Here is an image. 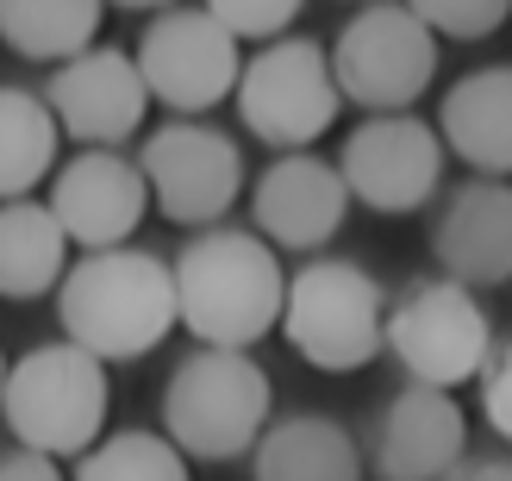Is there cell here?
Segmentation results:
<instances>
[{
    "mask_svg": "<svg viewBox=\"0 0 512 481\" xmlns=\"http://www.w3.org/2000/svg\"><path fill=\"white\" fill-rule=\"evenodd\" d=\"M0 481H69V475H63V463L38 457V450L7 444V450H0Z\"/></svg>",
    "mask_w": 512,
    "mask_h": 481,
    "instance_id": "obj_26",
    "label": "cell"
},
{
    "mask_svg": "<svg viewBox=\"0 0 512 481\" xmlns=\"http://www.w3.org/2000/svg\"><path fill=\"white\" fill-rule=\"evenodd\" d=\"M238 44H275L294 32V19L306 13V0H200Z\"/></svg>",
    "mask_w": 512,
    "mask_h": 481,
    "instance_id": "obj_23",
    "label": "cell"
},
{
    "mask_svg": "<svg viewBox=\"0 0 512 481\" xmlns=\"http://www.w3.org/2000/svg\"><path fill=\"white\" fill-rule=\"evenodd\" d=\"M69 275V232L44 200L0 207V300H44Z\"/></svg>",
    "mask_w": 512,
    "mask_h": 481,
    "instance_id": "obj_20",
    "label": "cell"
},
{
    "mask_svg": "<svg viewBox=\"0 0 512 481\" xmlns=\"http://www.w3.org/2000/svg\"><path fill=\"white\" fill-rule=\"evenodd\" d=\"M7 375H13V357L0 350V400H7Z\"/></svg>",
    "mask_w": 512,
    "mask_h": 481,
    "instance_id": "obj_29",
    "label": "cell"
},
{
    "mask_svg": "<svg viewBox=\"0 0 512 481\" xmlns=\"http://www.w3.org/2000/svg\"><path fill=\"white\" fill-rule=\"evenodd\" d=\"M107 413H113L107 363L69 338L25 350L7 375V400H0V425L13 432V444L38 450L50 463H82L107 438Z\"/></svg>",
    "mask_w": 512,
    "mask_h": 481,
    "instance_id": "obj_4",
    "label": "cell"
},
{
    "mask_svg": "<svg viewBox=\"0 0 512 481\" xmlns=\"http://www.w3.org/2000/svg\"><path fill=\"white\" fill-rule=\"evenodd\" d=\"M107 0H0V44L25 63H69L100 44Z\"/></svg>",
    "mask_w": 512,
    "mask_h": 481,
    "instance_id": "obj_21",
    "label": "cell"
},
{
    "mask_svg": "<svg viewBox=\"0 0 512 481\" xmlns=\"http://www.w3.org/2000/svg\"><path fill=\"white\" fill-rule=\"evenodd\" d=\"M494 319L481 294L450 282V275H425L406 282L388 300V357L406 369V382L456 394L463 382H481L494 357Z\"/></svg>",
    "mask_w": 512,
    "mask_h": 481,
    "instance_id": "obj_6",
    "label": "cell"
},
{
    "mask_svg": "<svg viewBox=\"0 0 512 481\" xmlns=\"http://www.w3.org/2000/svg\"><path fill=\"white\" fill-rule=\"evenodd\" d=\"M163 425L157 432L182 450L188 463H238L250 457L269 432L275 413V382L250 350H188L169 369L157 394Z\"/></svg>",
    "mask_w": 512,
    "mask_h": 481,
    "instance_id": "obj_3",
    "label": "cell"
},
{
    "mask_svg": "<svg viewBox=\"0 0 512 481\" xmlns=\"http://www.w3.org/2000/svg\"><path fill=\"white\" fill-rule=\"evenodd\" d=\"M169 269H175L182 332L200 350H256L269 332H281L288 269H281V250L269 238H256L250 225L188 232Z\"/></svg>",
    "mask_w": 512,
    "mask_h": 481,
    "instance_id": "obj_1",
    "label": "cell"
},
{
    "mask_svg": "<svg viewBox=\"0 0 512 481\" xmlns=\"http://www.w3.org/2000/svg\"><path fill=\"white\" fill-rule=\"evenodd\" d=\"M350 207L356 200L338 175V157L325 163L313 150L275 157L250 182V232L269 238L275 250H294V257H319V250L344 232Z\"/></svg>",
    "mask_w": 512,
    "mask_h": 481,
    "instance_id": "obj_14",
    "label": "cell"
},
{
    "mask_svg": "<svg viewBox=\"0 0 512 481\" xmlns=\"http://www.w3.org/2000/svg\"><path fill=\"white\" fill-rule=\"evenodd\" d=\"M238 119L250 138H263L269 150L294 157V150H313L344 113L338 75H331V44L319 38H275L256 44V57H244L238 75Z\"/></svg>",
    "mask_w": 512,
    "mask_h": 481,
    "instance_id": "obj_7",
    "label": "cell"
},
{
    "mask_svg": "<svg viewBox=\"0 0 512 481\" xmlns=\"http://www.w3.org/2000/svg\"><path fill=\"white\" fill-rule=\"evenodd\" d=\"M438 138L456 163H469V175L512 182V63H481L463 82H450Z\"/></svg>",
    "mask_w": 512,
    "mask_h": 481,
    "instance_id": "obj_17",
    "label": "cell"
},
{
    "mask_svg": "<svg viewBox=\"0 0 512 481\" xmlns=\"http://www.w3.org/2000/svg\"><path fill=\"white\" fill-rule=\"evenodd\" d=\"M331 75H338L344 107L406 113L438 82V32L406 0H369L331 38Z\"/></svg>",
    "mask_w": 512,
    "mask_h": 481,
    "instance_id": "obj_8",
    "label": "cell"
},
{
    "mask_svg": "<svg viewBox=\"0 0 512 481\" xmlns=\"http://www.w3.org/2000/svg\"><path fill=\"white\" fill-rule=\"evenodd\" d=\"M107 7H119V13H169V7H182V0H107Z\"/></svg>",
    "mask_w": 512,
    "mask_h": 481,
    "instance_id": "obj_28",
    "label": "cell"
},
{
    "mask_svg": "<svg viewBox=\"0 0 512 481\" xmlns=\"http://www.w3.org/2000/svg\"><path fill=\"white\" fill-rule=\"evenodd\" d=\"M363 457L381 481H444L469 457V413L444 388L406 382L400 394L381 400Z\"/></svg>",
    "mask_w": 512,
    "mask_h": 481,
    "instance_id": "obj_15",
    "label": "cell"
},
{
    "mask_svg": "<svg viewBox=\"0 0 512 481\" xmlns=\"http://www.w3.org/2000/svg\"><path fill=\"white\" fill-rule=\"evenodd\" d=\"M363 7H369V0H363Z\"/></svg>",
    "mask_w": 512,
    "mask_h": 481,
    "instance_id": "obj_30",
    "label": "cell"
},
{
    "mask_svg": "<svg viewBox=\"0 0 512 481\" xmlns=\"http://www.w3.org/2000/svg\"><path fill=\"white\" fill-rule=\"evenodd\" d=\"M406 7L438 38H456V44H481L512 19V0H406Z\"/></svg>",
    "mask_w": 512,
    "mask_h": 481,
    "instance_id": "obj_24",
    "label": "cell"
},
{
    "mask_svg": "<svg viewBox=\"0 0 512 481\" xmlns=\"http://www.w3.org/2000/svg\"><path fill=\"white\" fill-rule=\"evenodd\" d=\"M388 288L356 257H313L288 275V307H281V338L319 375L369 369L388 350Z\"/></svg>",
    "mask_w": 512,
    "mask_h": 481,
    "instance_id": "obj_5",
    "label": "cell"
},
{
    "mask_svg": "<svg viewBox=\"0 0 512 481\" xmlns=\"http://www.w3.org/2000/svg\"><path fill=\"white\" fill-rule=\"evenodd\" d=\"M57 325H63L69 344H82L88 357H100L107 369L163 350L169 332L182 325L169 257H157V250H144V244L75 257L63 288H57Z\"/></svg>",
    "mask_w": 512,
    "mask_h": 481,
    "instance_id": "obj_2",
    "label": "cell"
},
{
    "mask_svg": "<svg viewBox=\"0 0 512 481\" xmlns=\"http://www.w3.org/2000/svg\"><path fill=\"white\" fill-rule=\"evenodd\" d=\"M44 207L57 213V225L69 232V244L82 250V257L132 244L144 213H157L138 157H125V150H75V157L57 163V175H50Z\"/></svg>",
    "mask_w": 512,
    "mask_h": 481,
    "instance_id": "obj_13",
    "label": "cell"
},
{
    "mask_svg": "<svg viewBox=\"0 0 512 481\" xmlns=\"http://www.w3.org/2000/svg\"><path fill=\"white\" fill-rule=\"evenodd\" d=\"M444 481H512V463L506 457H463Z\"/></svg>",
    "mask_w": 512,
    "mask_h": 481,
    "instance_id": "obj_27",
    "label": "cell"
},
{
    "mask_svg": "<svg viewBox=\"0 0 512 481\" xmlns=\"http://www.w3.org/2000/svg\"><path fill=\"white\" fill-rule=\"evenodd\" d=\"M444 163L450 150L438 125H425L419 113H369L338 150V175L350 200L381 219L425 213L444 194Z\"/></svg>",
    "mask_w": 512,
    "mask_h": 481,
    "instance_id": "obj_11",
    "label": "cell"
},
{
    "mask_svg": "<svg viewBox=\"0 0 512 481\" xmlns=\"http://www.w3.org/2000/svg\"><path fill=\"white\" fill-rule=\"evenodd\" d=\"M481 413H488V425L512 444V338H500L494 344V357H488V369H481Z\"/></svg>",
    "mask_w": 512,
    "mask_h": 481,
    "instance_id": "obj_25",
    "label": "cell"
},
{
    "mask_svg": "<svg viewBox=\"0 0 512 481\" xmlns=\"http://www.w3.org/2000/svg\"><path fill=\"white\" fill-rule=\"evenodd\" d=\"M63 163V125L50 113L44 88L0 82V207L32 200V188H50Z\"/></svg>",
    "mask_w": 512,
    "mask_h": 481,
    "instance_id": "obj_19",
    "label": "cell"
},
{
    "mask_svg": "<svg viewBox=\"0 0 512 481\" xmlns=\"http://www.w3.org/2000/svg\"><path fill=\"white\" fill-rule=\"evenodd\" d=\"M69 481H194V463L163 432H150V425H125V432L100 438L88 457L75 463Z\"/></svg>",
    "mask_w": 512,
    "mask_h": 481,
    "instance_id": "obj_22",
    "label": "cell"
},
{
    "mask_svg": "<svg viewBox=\"0 0 512 481\" xmlns=\"http://www.w3.org/2000/svg\"><path fill=\"white\" fill-rule=\"evenodd\" d=\"M150 207L182 232H213L244 194V150L207 119H169L138 144Z\"/></svg>",
    "mask_w": 512,
    "mask_h": 481,
    "instance_id": "obj_9",
    "label": "cell"
},
{
    "mask_svg": "<svg viewBox=\"0 0 512 481\" xmlns=\"http://www.w3.org/2000/svg\"><path fill=\"white\" fill-rule=\"evenodd\" d=\"M363 438L331 413H281L250 450V481H363Z\"/></svg>",
    "mask_w": 512,
    "mask_h": 481,
    "instance_id": "obj_18",
    "label": "cell"
},
{
    "mask_svg": "<svg viewBox=\"0 0 512 481\" xmlns=\"http://www.w3.org/2000/svg\"><path fill=\"white\" fill-rule=\"evenodd\" d=\"M132 57L144 69V88L157 107H169L175 119H200L219 100L238 94L244 75V44L225 32L207 7H169L150 13V25L138 32Z\"/></svg>",
    "mask_w": 512,
    "mask_h": 481,
    "instance_id": "obj_10",
    "label": "cell"
},
{
    "mask_svg": "<svg viewBox=\"0 0 512 481\" xmlns=\"http://www.w3.org/2000/svg\"><path fill=\"white\" fill-rule=\"evenodd\" d=\"M44 100L57 113L63 138L82 150H119L125 138L144 132V113L157 107L144 88V69L132 50L119 44H94L82 57H69L44 75Z\"/></svg>",
    "mask_w": 512,
    "mask_h": 481,
    "instance_id": "obj_12",
    "label": "cell"
},
{
    "mask_svg": "<svg viewBox=\"0 0 512 481\" xmlns=\"http://www.w3.org/2000/svg\"><path fill=\"white\" fill-rule=\"evenodd\" d=\"M431 263L463 288H506L512 282V182L463 175L438 194L431 213Z\"/></svg>",
    "mask_w": 512,
    "mask_h": 481,
    "instance_id": "obj_16",
    "label": "cell"
}]
</instances>
